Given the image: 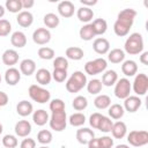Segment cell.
I'll return each mask as SVG.
<instances>
[{"mask_svg":"<svg viewBox=\"0 0 148 148\" xmlns=\"http://www.w3.org/2000/svg\"><path fill=\"white\" fill-rule=\"evenodd\" d=\"M136 12L133 8H125L119 12L117 20L113 24V31L117 36L124 37L130 32V29L133 25Z\"/></svg>","mask_w":148,"mask_h":148,"instance_id":"obj_1","label":"cell"},{"mask_svg":"<svg viewBox=\"0 0 148 148\" xmlns=\"http://www.w3.org/2000/svg\"><path fill=\"white\" fill-rule=\"evenodd\" d=\"M87 76L86 74H83V72L81 71H76L74 72L69 79L66 82V90L68 92H79L81 89H83L87 86Z\"/></svg>","mask_w":148,"mask_h":148,"instance_id":"obj_2","label":"cell"},{"mask_svg":"<svg viewBox=\"0 0 148 148\" xmlns=\"http://www.w3.org/2000/svg\"><path fill=\"white\" fill-rule=\"evenodd\" d=\"M125 51L128 54H139L143 51V38L142 35L139 32H133L130 35V37H127L126 42H125Z\"/></svg>","mask_w":148,"mask_h":148,"instance_id":"obj_3","label":"cell"},{"mask_svg":"<svg viewBox=\"0 0 148 148\" xmlns=\"http://www.w3.org/2000/svg\"><path fill=\"white\" fill-rule=\"evenodd\" d=\"M28 92H29V96L32 101H35L37 103H40V104L49 102L50 98H51L50 91L47 89L40 87V86H37V84H31L29 87Z\"/></svg>","mask_w":148,"mask_h":148,"instance_id":"obj_4","label":"cell"},{"mask_svg":"<svg viewBox=\"0 0 148 148\" xmlns=\"http://www.w3.org/2000/svg\"><path fill=\"white\" fill-rule=\"evenodd\" d=\"M50 127L54 130L56 132H61L66 128L67 125V114L66 111H54L51 114V118L49 119Z\"/></svg>","mask_w":148,"mask_h":148,"instance_id":"obj_5","label":"cell"},{"mask_svg":"<svg viewBox=\"0 0 148 148\" xmlns=\"http://www.w3.org/2000/svg\"><path fill=\"white\" fill-rule=\"evenodd\" d=\"M108 67V62L103 58H97L94 60H90L86 62L84 65V72L89 75H97L103 73Z\"/></svg>","mask_w":148,"mask_h":148,"instance_id":"obj_6","label":"cell"},{"mask_svg":"<svg viewBox=\"0 0 148 148\" xmlns=\"http://www.w3.org/2000/svg\"><path fill=\"white\" fill-rule=\"evenodd\" d=\"M127 141L133 147H142L148 143L147 131H131L127 135Z\"/></svg>","mask_w":148,"mask_h":148,"instance_id":"obj_7","label":"cell"},{"mask_svg":"<svg viewBox=\"0 0 148 148\" xmlns=\"http://www.w3.org/2000/svg\"><path fill=\"white\" fill-rule=\"evenodd\" d=\"M131 89H132V84H131L130 80L126 77H123V79L118 80L114 84V95L119 99H125L126 97L130 96Z\"/></svg>","mask_w":148,"mask_h":148,"instance_id":"obj_8","label":"cell"},{"mask_svg":"<svg viewBox=\"0 0 148 148\" xmlns=\"http://www.w3.org/2000/svg\"><path fill=\"white\" fill-rule=\"evenodd\" d=\"M132 88L134 90V92L138 96H143L146 95L147 90H148V76L145 73H139L136 74V76L134 77Z\"/></svg>","mask_w":148,"mask_h":148,"instance_id":"obj_9","label":"cell"},{"mask_svg":"<svg viewBox=\"0 0 148 148\" xmlns=\"http://www.w3.org/2000/svg\"><path fill=\"white\" fill-rule=\"evenodd\" d=\"M32 40L38 45H45L51 40V32L46 28H37L32 32Z\"/></svg>","mask_w":148,"mask_h":148,"instance_id":"obj_10","label":"cell"},{"mask_svg":"<svg viewBox=\"0 0 148 148\" xmlns=\"http://www.w3.org/2000/svg\"><path fill=\"white\" fill-rule=\"evenodd\" d=\"M74 10H75L74 3L69 0H64L58 3V13L60 16H62L65 18L72 17L74 15Z\"/></svg>","mask_w":148,"mask_h":148,"instance_id":"obj_11","label":"cell"},{"mask_svg":"<svg viewBox=\"0 0 148 148\" xmlns=\"http://www.w3.org/2000/svg\"><path fill=\"white\" fill-rule=\"evenodd\" d=\"M141 103H142V101L140 99L139 96H131L130 95L128 97H126L124 99V106L123 108H124L125 111H128V112L133 113V112H136L140 109Z\"/></svg>","mask_w":148,"mask_h":148,"instance_id":"obj_12","label":"cell"},{"mask_svg":"<svg viewBox=\"0 0 148 148\" xmlns=\"http://www.w3.org/2000/svg\"><path fill=\"white\" fill-rule=\"evenodd\" d=\"M21 80V72L15 67H9L5 72V81L8 86H16Z\"/></svg>","mask_w":148,"mask_h":148,"instance_id":"obj_13","label":"cell"},{"mask_svg":"<svg viewBox=\"0 0 148 148\" xmlns=\"http://www.w3.org/2000/svg\"><path fill=\"white\" fill-rule=\"evenodd\" d=\"M94 138H95L94 131L88 127H82L76 131V140L81 145H88V142Z\"/></svg>","mask_w":148,"mask_h":148,"instance_id":"obj_14","label":"cell"},{"mask_svg":"<svg viewBox=\"0 0 148 148\" xmlns=\"http://www.w3.org/2000/svg\"><path fill=\"white\" fill-rule=\"evenodd\" d=\"M92 49H94V51H95L96 53H98V54H105V53H108L109 50H110V43H109V40H108L106 38H104V37H98V38H96V39L94 40V43H92Z\"/></svg>","mask_w":148,"mask_h":148,"instance_id":"obj_15","label":"cell"},{"mask_svg":"<svg viewBox=\"0 0 148 148\" xmlns=\"http://www.w3.org/2000/svg\"><path fill=\"white\" fill-rule=\"evenodd\" d=\"M15 133L20 138H27L31 132V124L28 120H18L15 124Z\"/></svg>","mask_w":148,"mask_h":148,"instance_id":"obj_16","label":"cell"},{"mask_svg":"<svg viewBox=\"0 0 148 148\" xmlns=\"http://www.w3.org/2000/svg\"><path fill=\"white\" fill-rule=\"evenodd\" d=\"M1 59H2V62L5 65H7L9 67H13L18 61V53H17V51H15L13 49H8L2 53Z\"/></svg>","mask_w":148,"mask_h":148,"instance_id":"obj_17","label":"cell"},{"mask_svg":"<svg viewBox=\"0 0 148 148\" xmlns=\"http://www.w3.org/2000/svg\"><path fill=\"white\" fill-rule=\"evenodd\" d=\"M16 21H17L18 25H21L22 28H28L34 22V15L29 10H22L17 14Z\"/></svg>","mask_w":148,"mask_h":148,"instance_id":"obj_18","label":"cell"},{"mask_svg":"<svg viewBox=\"0 0 148 148\" xmlns=\"http://www.w3.org/2000/svg\"><path fill=\"white\" fill-rule=\"evenodd\" d=\"M20 72L25 76H30L36 72V62L32 59H23L20 62Z\"/></svg>","mask_w":148,"mask_h":148,"instance_id":"obj_19","label":"cell"},{"mask_svg":"<svg viewBox=\"0 0 148 148\" xmlns=\"http://www.w3.org/2000/svg\"><path fill=\"white\" fill-rule=\"evenodd\" d=\"M111 133H112L113 138H116V139H123L126 135V133H127V126H126V124L124 121H121V120L113 123L112 128H111Z\"/></svg>","mask_w":148,"mask_h":148,"instance_id":"obj_20","label":"cell"},{"mask_svg":"<svg viewBox=\"0 0 148 148\" xmlns=\"http://www.w3.org/2000/svg\"><path fill=\"white\" fill-rule=\"evenodd\" d=\"M118 81V74L116 71L113 69H109L105 71L102 75V84L105 87H111L113 84H116V82Z\"/></svg>","mask_w":148,"mask_h":148,"instance_id":"obj_21","label":"cell"},{"mask_svg":"<svg viewBox=\"0 0 148 148\" xmlns=\"http://www.w3.org/2000/svg\"><path fill=\"white\" fill-rule=\"evenodd\" d=\"M35 77H36V81H37L39 84L46 86V84H49V83L51 82V80H52V74H51L50 71L46 69V68H39V69L36 72Z\"/></svg>","mask_w":148,"mask_h":148,"instance_id":"obj_22","label":"cell"},{"mask_svg":"<svg viewBox=\"0 0 148 148\" xmlns=\"http://www.w3.org/2000/svg\"><path fill=\"white\" fill-rule=\"evenodd\" d=\"M121 72L125 76H134L138 72V65L134 60H125L121 65Z\"/></svg>","mask_w":148,"mask_h":148,"instance_id":"obj_23","label":"cell"},{"mask_svg":"<svg viewBox=\"0 0 148 148\" xmlns=\"http://www.w3.org/2000/svg\"><path fill=\"white\" fill-rule=\"evenodd\" d=\"M32 111H34L32 104H31L30 102L25 101V99L18 102L17 105H16V112H17V114H20L21 117H27V116L31 114Z\"/></svg>","mask_w":148,"mask_h":148,"instance_id":"obj_24","label":"cell"},{"mask_svg":"<svg viewBox=\"0 0 148 148\" xmlns=\"http://www.w3.org/2000/svg\"><path fill=\"white\" fill-rule=\"evenodd\" d=\"M10 43L15 47H18V49L24 47L25 44H27V37H25L24 32H22V31L13 32L12 36H10Z\"/></svg>","mask_w":148,"mask_h":148,"instance_id":"obj_25","label":"cell"},{"mask_svg":"<svg viewBox=\"0 0 148 148\" xmlns=\"http://www.w3.org/2000/svg\"><path fill=\"white\" fill-rule=\"evenodd\" d=\"M49 113L43 109H39L32 113V120L37 126H44L49 121Z\"/></svg>","mask_w":148,"mask_h":148,"instance_id":"obj_26","label":"cell"},{"mask_svg":"<svg viewBox=\"0 0 148 148\" xmlns=\"http://www.w3.org/2000/svg\"><path fill=\"white\" fill-rule=\"evenodd\" d=\"M76 16H77V18H79L81 22L88 23V22L91 21L92 17H94V10H92L91 8H89V7H84V6H83V7H81V8L77 9Z\"/></svg>","mask_w":148,"mask_h":148,"instance_id":"obj_27","label":"cell"},{"mask_svg":"<svg viewBox=\"0 0 148 148\" xmlns=\"http://www.w3.org/2000/svg\"><path fill=\"white\" fill-rule=\"evenodd\" d=\"M108 59L112 64H120L125 59V52L121 49H113L108 52Z\"/></svg>","mask_w":148,"mask_h":148,"instance_id":"obj_28","label":"cell"},{"mask_svg":"<svg viewBox=\"0 0 148 148\" xmlns=\"http://www.w3.org/2000/svg\"><path fill=\"white\" fill-rule=\"evenodd\" d=\"M43 22H44V24L46 25V29H47V28L54 29V28H57V27L59 25L60 18H59V16L56 15L54 13H47V14L44 15Z\"/></svg>","mask_w":148,"mask_h":148,"instance_id":"obj_29","label":"cell"},{"mask_svg":"<svg viewBox=\"0 0 148 148\" xmlns=\"http://www.w3.org/2000/svg\"><path fill=\"white\" fill-rule=\"evenodd\" d=\"M66 57L71 60H81L84 56V52L81 47L77 46H69L66 49Z\"/></svg>","mask_w":148,"mask_h":148,"instance_id":"obj_30","label":"cell"},{"mask_svg":"<svg viewBox=\"0 0 148 148\" xmlns=\"http://www.w3.org/2000/svg\"><path fill=\"white\" fill-rule=\"evenodd\" d=\"M79 35H80L81 39L87 40V42H88V40H91L94 37H96V35H95V31H94V29H92L91 23H87V24H84V25L80 29Z\"/></svg>","mask_w":148,"mask_h":148,"instance_id":"obj_31","label":"cell"},{"mask_svg":"<svg viewBox=\"0 0 148 148\" xmlns=\"http://www.w3.org/2000/svg\"><path fill=\"white\" fill-rule=\"evenodd\" d=\"M92 25V29L95 31V35L98 36V35H104L106 32V29H108V23L104 18H96L92 21L91 23Z\"/></svg>","mask_w":148,"mask_h":148,"instance_id":"obj_32","label":"cell"},{"mask_svg":"<svg viewBox=\"0 0 148 148\" xmlns=\"http://www.w3.org/2000/svg\"><path fill=\"white\" fill-rule=\"evenodd\" d=\"M94 105H95L97 109H99V110L108 109V108L111 105V98H110V96L104 95V94L98 95V96L94 99Z\"/></svg>","mask_w":148,"mask_h":148,"instance_id":"obj_33","label":"cell"},{"mask_svg":"<svg viewBox=\"0 0 148 148\" xmlns=\"http://www.w3.org/2000/svg\"><path fill=\"white\" fill-rule=\"evenodd\" d=\"M102 88L103 84L98 79H92L89 82H87V90L90 95H98L102 91Z\"/></svg>","mask_w":148,"mask_h":148,"instance_id":"obj_34","label":"cell"},{"mask_svg":"<svg viewBox=\"0 0 148 148\" xmlns=\"http://www.w3.org/2000/svg\"><path fill=\"white\" fill-rule=\"evenodd\" d=\"M124 113H125V110H124L123 105H120V104L116 103V104H112L111 106H109V116L112 119L118 120L124 116Z\"/></svg>","mask_w":148,"mask_h":148,"instance_id":"obj_35","label":"cell"},{"mask_svg":"<svg viewBox=\"0 0 148 148\" xmlns=\"http://www.w3.org/2000/svg\"><path fill=\"white\" fill-rule=\"evenodd\" d=\"M5 8L10 13H17V14L23 9L21 0H7L5 3Z\"/></svg>","mask_w":148,"mask_h":148,"instance_id":"obj_36","label":"cell"},{"mask_svg":"<svg viewBox=\"0 0 148 148\" xmlns=\"http://www.w3.org/2000/svg\"><path fill=\"white\" fill-rule=\"evenodd\" d=\"M69 124L74 127H80L86 123V116L81 112H75L69 117Z\"/></svg>","mask_w":148,"mask_h":148,"instance_id":"obj_37","label":"cell"},{"mask_svg":"<svg viewBox=\"0 0 148 148\" xmlns=\"http://www.w3.org/2000/svg\"><path fill=\"white\" fill-rule=\"evenodd\" d=\"M72 106L76 111H82L88 106V101H87V98L84 96H81V95L76 96L72 102Z\"/></svg>","mask_w":148,"mask_h":148,"instance_id":"obj_38","label":"cell"},{"mask_svg":"<svg viewBox=\"0 0 148 148\" xmlns=\"http://www.w3.org/2000/svg\"><path fill=\"white\" fill-rule=\"evenodd\" d=\"M112 125H113V121L111 120V118L103 116L101 121H99V124H98L97 130H99L101 132H104V133H109V132H111Z\"/></svg>","mask_w":148,"mask_h":148,"instance_id":"obj_39","label":"cell"},{"mask_svg":"<svg viewBox=\"0 0 148 148\" xmlns=\"http://www.w3.org/2000/svg\"><path fill=\"white\" fill-rule=\"evenodd\" d=\"M52 133L49 130H42L37 134V141L42 145H49L52 141Z\"/></svg>","mask_w":148,"mask_h":148,"instance_id":"obj_40","label":"cell"},{"mask_svg":"<svg viewBox=\"0 0 148 148\" xmlns=\"http://www.w3.org/2000/svg\"><path fill=\"white\" fill-rule=\"evenodd\" d=\"M38 57L43 60H50L54 58V50L49 46H43L38 49Z\"/></svg>","mask_w":148,"mask_h":148,"instance_id":"obj_41","label":"cell"},{"mask_svg":"<svg viewBox=\"0 0 148 148\" xmlns=\"http://www.w3.org/2000/svg\"><path fill=\"white\" fill-rule=\"evenodd\" d=\"M2 145H3L6 148H15V147L18 145V141H17V138H16L15 135L6 134V135L2 138Z\"/></svg>","mask_w":148,"mask_h":148,"instance_id":"obj_42","label":"cell"},{"mask_svg":"<svg viewBox=\"0 0 148 148\" xmlns=\"http://www.w3.org/2000/svg\"><path fill=\"white\" fill-rule=\"evenodd\" d=\"M12 30V24L6 18H0V37H6Z\"/></svg>","mask_w":148,"mask_h":148,"instance_id":"obj_43","label":"cell"},{"mask_svg":"<svg viewBox=\"0 0 148 148\" xmlns=\"http://www.w3.org/2000/svg\"><path fill=\"white\" fill-rule=\"evenodd\" d=\"M52 74V79L56 81V82H64L66 79H67V71L66 69H53V73Z\"/></svg>","mask_w":148,"mask_h":148,"instance_id":"obj_44","label":"cell"},{"mask_svg":"<svg viewBox=\"0 0 148 148\" xmlns=\"http://www.w3.org/2000/svg\"><path fill=\"white\" fill-rule=\"evenodd\" d=\"M53 67L54 69H66L68 68V60L65 57H57L53 60Z\"/></svg>","mask_w":148,"mask_h":148,"instance_id":"obj_45","label":"cell"},{"mask_svg":"<svg viewBox=\"0 0 148 148\" xmlns=\"http://www.w3.org/2000/svg\"><path fill=\"white\" fill-rule=\"evenodd\" d=\"M50 110H51L52 112L65 110V102H64L62 99H60V98H54V99H52L51 103H50Z\"/></svg>","mask_w":148,"mask_h":148,"instance_id":"obj_46","label":"cell"},{"mask_svg":"<svg viewBox=\"0 0 148 148\" xmlns=\"http://www.w3.org/2000/svg\"><path fill=\"white\" fill-rule=\"evenodd\" d=\"M102 117H103V114H101L99 112H95V113H92V114L90 116V118H89V124H90V126H91L92 128H96V130H97L98 124H99Z\"/></svg>","mask_w":148,"mask_h":148,"instance_id":"obj_47","label":"cell"},{"mask_svg":"<svg viewBox=\"0 0 148 148\" xmlns=\"http://www.w3.org/2000/svg\"><path fill=\"white\" fill-rule=\"evenodd\" d=\"M99 139V143H101V148H112L113 146V139L111 136H102L98 138Z\"/></svg>","mask_w":148,"mask_h":148,"instance_id":"obj_48","label":"cell"},{"mask_svg":"<svg viewBox=\"0 0 148 148\" xmlns=\"http://www.w3.org/2000/svg\"><path fill=\"white\" fill-rule=\"evenodd\" d=\"M20 148H36V141L31 138H25L22 140Z\"/></svg>","mask_w":148,"mask_h":148,"instance_id":"obj_49","label":"cell"},{"mask_svg":"<svg viewBox=\"0 0 148 148\" xmlns=\"http://www.w3.org/2000/svg\"><path fill=\"white\" fill-rule=\"evenodd\" d=\"M88 148H101V143H99V139L98 138H94L88 142Z\"/></svg>","mask_w":148,"mask_h":148,"instance_id":"obj_50","label":"cell"},{"mask_svg":"<svg viewBox=\"0 0 148 148\" xmlns=\"http://www.w3.org/2000/svg\"><path fill=\"white\" fill-rule=\"evenodd\" d=\"M21 2H22V8L23 9H30L35 5L34 0H21Z\"/></svg>","mask_w":148,"mask_h":148,"instance_id":"obj_51","label":"cell"},{"mask_svg":"<svg viewBox=\"0 0 148 148\" xmlns=\"http://www.w3.org/2000/svg\"><path fill=\"white\" fill-rule=\"evenodd\" d=\"M7 103H8V96H7V94L3 92V91H0V108L7 105Z\"/></svg>","mask_w":148,"mask_h":148,"instance_id":"obj_52","label":"cell"},{"mask_svg":"<svg viewBox=\"0 0 148 148\" xmlns=\"http://www.w3.org/2000/svg\"><path fill=\"white\" fill-rule=\"evenodd\" d=\"M140 62L145 66L148 65V52L145 51V52H141V56H140Z\"/></svg>","mask_w":148,"mask_h":148,"instance_id":"obj_53","label":"cell"},{"mask_svg":"<svg viewBox=\"0 0 148 148\" xmlns=\"http://www.w3.org/2000/svg\"><path fill=\"white\" fill-rule=\"evenodd\" d=\"M80 2H81L84 7H89V8H90V6H94V5L97 3V0H80Z\"/></svg>","mask_w":148,"mask_h":148,"instance_id":"obj_54","label":"cell"},{"mask_svg":"<svg viewBox=\"0 0 148 148\" xmlns=\"http://www.w3.org/2000/svg\"><path fill=\"white\" fill-rule=\"evenodd\" d=\"M5 13H6V8H5L2 5H0V18L5 15Z\"/></svg>","mask_w":148,"mask_h":148,"instance_id":"obj_55","label":"cell"},{"mask_svg":"<svg viewBox=\"0 0 148 148\" xmlns=\"http://www.w3.org/2000/svg\"><path fill=\"white\" fill-rule=\"evenodd\" d=\"M116 148H130V146H127V145H118Z\"/></svg>","mask_w":148,"mask_h":148,"instance_id":"obj_56","label":"cell"},{"mask_svg":"<svg viewBox=\"0 0 148 148\" xmlns=\"http://www.w3.org/2000/svg\"><path fill=\"white\" fill-rule=\"evenodd\" d=\"M2 130H3V127H2V124L0 123V134L2 133Z\"/></svg>","mask_w":148,"mask_h":148,"instance_id":"obj_57","label":"cell"},{"mask_svg":"<svg viewBox=\"0 0 148 148\" xmlns=\"http://www.w3.org/2000/svg\"><path fill=\"white\" fill-rule=\"evenodd\" d=\"M39 148H49L47 146H42V147H39Z\"/></svg>","mask_w":148,"mask_h":148,"instance_id":"obj_58","label":"cell"},{"mask_svg":"<svg viewBox=\"0 0 148 148\" xmlns=\"http://www.w3.org/2000/svg\"><path fill=\"white\" fill-rule=\"evenodd\" d=\"M0 83H1V74H0Z\"/></svg>","mask_w":148,"mask_h":148,"instance_id":"obj_59","label":"cell"}]
</instances>
